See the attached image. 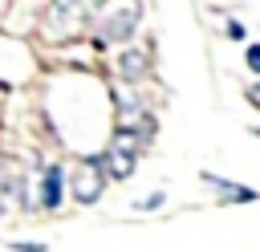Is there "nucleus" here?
<instances>
[{
    "mask_svg": "<svg viewBox=\"0 0 260 252\" xmlns=\"http://www.w3.org/2000/svg\"><path fill=\"white\" fill-rule=\"evenodd\" d=\"M65 203V167L49 163L41 171V211H57Z\"/></svg>",
    "mask_w": 260,
    "mask_h": 252,
    "instance_id": "obj_4",
    "label": "nucleus"
},
{
    "mask_svg": "<svg viewBox=\"0 0 260 252\" xmlns=\"http://www.w3.org/2000/svg\"><path fill=\"white\" fill-rule=\"evenodd\" d=\"M12 252H49V244H41V240H16V244H8Z\"/></svg>",
    "mask_w": 260,
    "mask_h": 252,
    "instance_id": "obj_8",
    "label": "nucleus"
},
{
    "mask_svg": "<svg viewBox=\"0 0 260 252\" xmlns=\"http://www.w3.org/2000/svg\"><path fill=\"white\" fill-rule=\"evenodd\" d=\"M228 37H232V41H244V24H240V20H228Z\"/></svg>",
    "mask_w": 260,
    "mask_h": 252,
    "instance_id": "obj_10",
    "label": "nucleus"
},
{
    "mask_svg": "<svg viewBox=\"0 0 260 252\" xmlns=\"http://www.w3.org/2000/svg\"><path fill=\"white\" fill-rule=\"evenodd\" d=\"M252 134H256V138H260V126H256V130H252Z\"/></svg>",
    "mask_w": 260,
    "mask_h": 252,
    "instance_id": "obj_12",
    "label": "nucleus"
},
{
    "mask_svg": "<svg viewBox=\"0 0 260 252\" xmlns=\"http://www.w3.org/2000/svg\"><path fill=\"white\" fill-rule=\"evenodd\" d=\"M162 203H167V191H150L146 199H138V203H134V211H158Z\"/></svg>",
    "mask_w": 260,
    "mask_h": 252,
    "instance_id": "obj_7",
    "label": "nucleus"
},
{
    "mask_svg": "<svg viewBox=\"0 0 260 252\" xmlns=\"http://www.w3.org/2000/svg\"><path fill=\"white\" fill-rule=\"evenodd\" d=\"M244 61H248V69H252V73H260V45H248Z\"/></svg>",
    "mask_w": 260,
    "mask_h": 252,
    "instance_id": "obj_9",
    "label": "nucleus"
},
{
    "mask_svg": "<svg viewBox=\"0 0 260 252\" xmlns=\"http://www.w3.org/2000/svg\"><path fill=\"white\" fill-rule=\"evenodd\" d=\"M102 187H106V171L98 159H81L73 171H69V191L77 203H98L102 199Z\"/></svg>",
    "mask_w": 260,
    "mask_h": 252,
    "instance_id": "obj_3",
    "label": "nucleus"
},
{
    "mask_svg": "<svg viewBox=\"0 0 260 252\" xmlns=\"http://www.w3.org/2000/svg\"><path fill=\"white\" fill-rule=\"evenodd\" d=\"M223 203H256L260 199V191H252V187H244V183H232V179H219V175H211V171H203L199 175Z\"/></svg>",
    "mask_w": 260,
    "mask_h": 252,
    "instance_id": "obj_5",
    "label": "nucleus"
},
{
    "mask_svg": "<svg viewBox=\"0 0 260 252\" xmlns=\"http://www.w3.org/2000/svg\"><path fill=\"white\" fill-rule=\"evenodd\" d=\"M248 102H252V106H260V85H252V89H248Z\"/></svg>",
    "mask_w": 260,
    "mask_h": 252,
    "instance_id": "obj_11",
    "label": "nucleus"
},
{
    "mask_svg": "<svg viewBox=\"0 0 260 252\" xmlns=\"http://www.w3.org/2000/svg\"><path fill=\"white\" fill-rule=\"evenodd\" d=\"M146 69H150V49H146V45H130V49L118 57V73H122V81H142Z\"/></svg>",
    "mask_w": 260,
    "mask_h": 252,
    "instance_id": "obj_6",
    "label": "nucleus"
},
{
    "mask_svg": "<svg viewBox=\"0 0 260 252\" xmlns=\"http://www.w3.org/2000/svg\"><path fill=\"white\" fill-rule=\"evenodd\" d=\"M138 16H142V4L138 0H126L122 8H114L110 16H102V24H98V45H130V37H134V28H138Z\"/></svg>",
    "mask_w": 260,
    "mask_h": 252,
    "instance_id": "obj_2",
    "label": "nucleus"
},
{
    "mask_svg": "<svg viewBox=\"0 0 260 252\" xmlns=\"http://www.w3.org/2000/svg\"><path fill=\"white\" fill-rule=\"evenodd\" d=\"M138 146H142L138 134H134L130 126H118V134L110 138V146L98 154L106 179H130V175H134V163H138Z\"/></svg>",
    "mask_w": 260,
    "mask_h": 252,
    "instance_id": "obj_1",
    "label": "nucleus"
}]
</instances>
